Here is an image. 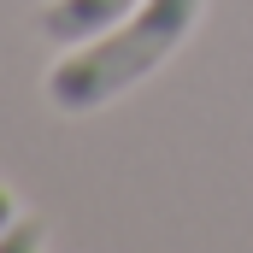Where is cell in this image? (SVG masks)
<instances>
[{"mask_svg":"<svg viewBox=\"0 0 253 253\" xmlns=\"http://www.w3.org/2000/svg\"><path fill=\"white\" fill-rule=\"evenodd\" d=\"M36 248H47V224L18 212V218L6 224V236H0V253H36Z\"/></svg>","mask_w":253,"mask_h":253,"instance_id":"obj_3","label":"cell"},{"mask_svg":"<svg viewBox=\"0 0 253 253\" xmlns=\"http://www.w3.org/2000/svg\"><path fill=\"white\" fill-rule=\"evenodd\" d=\"M12 218H18V200H12V189H0V236H6Z\"/></svg>","mask_w":253,"mask_h":253,"instance_id":"obj_4","label":"cell"},{"mask_svg":"<svg viewBox=\"0 0 253 253\" xmlns=\"http://www.w3.org/2000/svg\"><path fill=\"white\" fill-rule=\"evenodd\" d=\"M141 0H47L36 12V30L53 42V47H83L94 36H106L118 18H129Z\"/></svg>","mask_w":253,"mask_h":253,"instance_id":"obj_2","label":"cell"},{"mask_svg":"<svg viewBox=\"0 0 253 253\" xmlns=\"http://www.w3.org/2000/svg\"><path fill=\"white\" fill-rule=\"evenodd\" d=\"M200 12H206V0H141L106 36H94L83 47H65V59L47 71V100L71 118L124 100L141 77H153L194 36Z\"/></svg>","mask_w":253,"mask_h":253,"instance_id":"obj_1","label":"cell"}]
</instances>
